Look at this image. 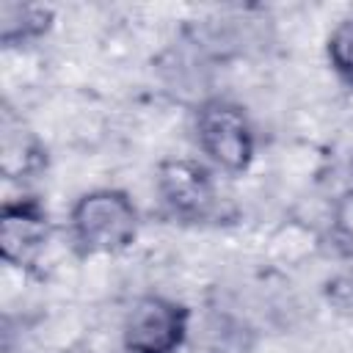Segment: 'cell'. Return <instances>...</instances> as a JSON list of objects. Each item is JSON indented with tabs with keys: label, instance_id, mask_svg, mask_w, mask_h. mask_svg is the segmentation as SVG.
Instances as JSON below:
<instances>
[{
	"label": "cell",
	"instance_id": "cell-1",
	"mask_svg": "<svg viewBox=\"0 0 353 353\" xmlns=\"http://www.w3.org/2000/svg\"><path fill=\"white\" fill-rule=\"evenodd\" d=\"M69 240L80 256H116L135 245L141 215L121 188H94L69 210Z\"/></svg>",
	"mask_w": 353,
	"mask_h": 353
},
{
	"label": "cell",
	"instance_id": "cell-2",
	"mask_svg": "<svg viewBox=\"0 0 353 353\" xmlns=\"http://www.w3.org/2000/svg\"><path fill=\"white\" fill-rule=\"evenodd\" d=\"M193 138L199 152L223 174H245L256 157V132L243 105L210 97L193 110Z\"/></svg>",
	"mask_w": 353,
	"mask_h": 353
},
{
	"label": "cell",
	"instance_id": "cell-3",
	"mask_svg": "<svg viewBox=\"0 0 353 353\" xmlns=\"http://www.w3.org/2000/svg\"><path fill=\"white\" fill-rule=\"evenodd\" d=\"M190 309L168 295H138L121 320L124 353H179L188 342Z\"/></svg>",
	"mask_w": 353,
	"mask_h": 353
},
{
	"label": "cell",
	"instance_id": "cell-4",
	"mask_svg": "<svg viewBox=\"0 0 353 353\" xmlns=\"http://www.w3.org/2000/svg\"><path fill=\"white\" fill-rule=\"evenodd\" d=\"M154 188L168 215L182 223H204L218 212V185L212 168L199 160H163L154 174Z\"/></svg>",
	"mask_w": 353,
	"mask_h": 353
},
{
	"label": "cell",
	"instance_id": "cell-5",
	"mask_svg": "<svg viewBox=\"0 0 353 353\" xmlns=\"http://www.w3.org/2000/svg\"><path fill=\"white\" fill-rule=\"evenodd\" d=\"M52 221L36 196L8 199L0 207V259L8 268L30 270L52 240Z\"/></svg>",
	"mask_w": 353,
	"mask_h": 353
},
{
	"label": "cell",
	"instance_id": "cell-6",
	"mask_svg": "<svg viewBox=\"0 0 353 353\" xmlns=\"http://www.w3.org/2000/svg\"><path fill=\"white\" fill-rule=\"evenodd\" d=\"M47 165V149L25 119L3 105L0 113V171L6 179H30Z\"/></svg>",
	"mask_w": 353,
	"mask_h": 353
},
{
	"label": "cell",
	"instance_id": "cell-7",
	"mask_svg": "<svg viewBox=\"0 0 353 353\" xmlns=\"http://www.w3.org/2000/svg\"><path fill=\"white\" fill-rule=\"evenodd\" d=\"M55 25V8L41 3H0V41L3 47H19L39 41Z\"/></svg>",
	"mask_w": 353,
	"mask_h": 353
},
{
	"label": "cell",
	"instance_id": "cell-8",
	"mask_svg": "<svg viewBox=\"0 0 353 353\" xmlns=\"http://www.w3.org/2000/svg\"><path fill=\"white\" fill-rule=\"evenodd\" d=\"M325 58L331 72L353 88V17L342 19L325 39Z\"/></svg>",
	"mask_w": 353,
	"mask_h": 353
},
{
	"label": "cell",
	"instance_id": "cell-9",
	"mask_svg": "<svg viewBox=\"0 0 353 353\" xmlns=\"http://www.w3.org/2000/svg\"><path fill=\"white\" fill-rule=\"evenodd\" d=\"M328 237L334 243V248L353 262V188L345 190L334 207H331V218H328Z\"/></svg>",
	"mask_w": 353,
	"mask_h": 353
}]
</instances>
